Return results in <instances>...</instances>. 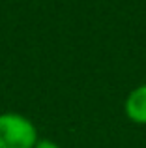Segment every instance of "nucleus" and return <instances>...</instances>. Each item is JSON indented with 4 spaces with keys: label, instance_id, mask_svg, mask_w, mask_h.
I'll use <instances>...</instances> for the list:
<instances>
[{
    "label": "nucleus",
    "instance_id": "nucleus-1",
    "mask_svg": "<svg viewBox=\"0 0 146 148\" xmlns=\"http://www.w3.org/2000/svg\"><path fill=\"white\" fill-rule=\"evenodd\" d=\"M40 141L38 127L19 112L0 114V148H34Z\"/></svg>",
    "mask_w": 146,
    "mask_h": 148
},
{
    "label": "nucleus",
    "instance_id": "nucleus-2",
    "mask_svg": "<svg viewBox=\"0 0 146 148\" xmlns=\"http://www.w3.org/2000/svg\"><path fill=\"white\" fill-rule=\"evenodd\" d=\"M124 112L133 124L146 126V84L133 88L124 101Z\"/></svg>",
    "mask_w": 146,
    "mask_h": 148
},
{
    "label": "nucleus",
    "instance_id": "nucleus-3",
    "mask_svg": "<svg viewBox=\"0 0 146 148\" xmlns=\"http://www.w3.org/2000/svg\"><path fill=\"white\" fill-rule=\"evenodd\" d=\"M34 148H62V146H60L58 143L51 141V139H40V141H38V145L34 146Z\"/></svg>",
    "mask_w": 146,
    "mask_h": 148
}]
</instances>
